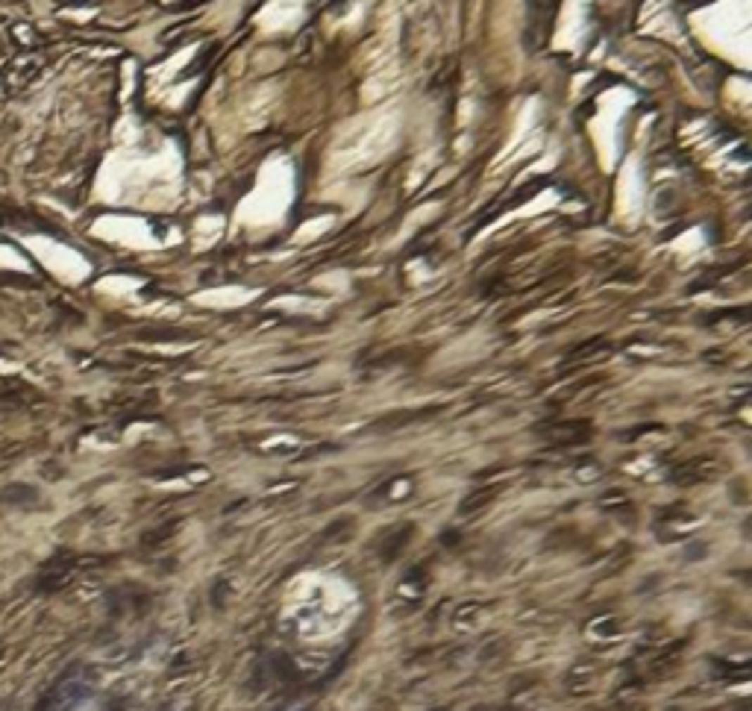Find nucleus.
Segmentation results:
<instances>
[{"instance_id":"1","label":"nucleus","mask_w":752,"mask_h":711,"mask_svg":"<svg viewBox=\"0 0 752 711\" xmlns=\"http://www.w3.org/2000/svg\"><path fill=\"white\" fill-rule=\"evenodd\" d=\"M100 565V558L97 556H71V553H56L53 558L47 561V565L42 568L39 573V579H36V591L42 594H56V591H65L74 579H77V573L79 570H86V568H97Z\"/></svg>"},{"instance_id":"2","label":"nucleus","mask_w":752,"mask_h":711,"mask_svg":"<svg viewBox=\"0 0 752 711\" xmlns=\"http://www.w3.org/2000/svg\"><path fill=\"white\" fill-rule=\"evenodd\" d=\"M89 697V688L82 682H71V679H62L50 688L44 697L32 705V711H71L79 700Z\"/></svg>"},{"instance_id":"3","label":"nucleus","mask_w":752,"mask_h":711,"mask_svg":"<svg viewBox=\"0 0 752 711\" xmlns=\"http://www.w3.org/2000/svg\"><path fill=\"white\" fill-rule=\"evenodd\" d=\"M36 500H39V491L27 482H12L6 488H0V503H6V506H30Z\"/></svg>"},{"instance_id":"4","label":"nucleus","mask_w":752,"mask_h":711,"mask_svg":"<svg viewBox=\"0 0 752 711\" xmlns=\"http://www.w3.org/2000/svg\"><path fill=\"white\" fill-rule=\"evenodd\" d=\"M503 491V485H488V488H479L476 494H471V497L464 500V506H461V515H467V511H479V508H485L488 503H494V497L497 494Z\"/></svg>"},{"instance_id":"5","label":"nucleus","mask_w":752,"mask_h":711,"mask_svg":"<svg viewBox=\"0 0 752 711\" xmlns=\"http://www.w3.org/2000/svg\"><path fill=\"white\" fill-rule=\"evenodd\" d=\"M174 532H177V523H165V526L153 529V532H144V535H141V544H144V547H156V544L168 541Z\"/></svg>"}]
</instances>
